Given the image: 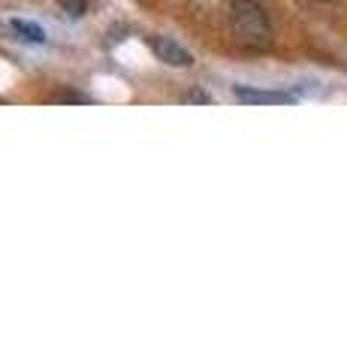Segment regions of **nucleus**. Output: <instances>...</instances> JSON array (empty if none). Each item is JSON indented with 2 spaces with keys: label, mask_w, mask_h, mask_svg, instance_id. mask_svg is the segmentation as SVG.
I'll return each instance as SVG.
<instances>
[{
  "label": "nucleus",
  "mask_w": 347,
  "mask_h": 362,
  "mask_svg": "<svg viewBox=\"0 0 347 362\" xmlns=\"http://www.w3.org/2000/svg\"><path fill=\"white\" fill-rule=\"evenodd\" d=\"M233 37L239 40V45L251 52H263L272 42V25H269L266 9L257 0H233V13H230Z\"/></svg>",
  "instance_id": "nucleus-1"
},
{
  "label": "nucleus",
  "mask_w": 347,
  "mask_h": 362,
  "mask_svg": "<svg viewBox=\"0 0 347 362\" xmlns=\"http://www.w3.org/2000/svg\"><path fill=\"white\" fill-rule=\"evenodd\" d=\"M151 52L154 58L163 61L166 66H190L194 64V54H190L182 42H175L172 37H151Z\"/></svg>",
  "instance_id": "nucleus-2"
},
{
  "label": "nucleus",
  "mask_w": 347,
  "mask_h": 362,
  "mask_svg": "<svg viewBox=\"0 0 347 362\" xmlns=\"http://www.w3.org/2000/svg\"><path fill=\"white\" fill-rule=\"evenodd\" d=\"M233 94H236L239 103H251V106H260V103L290 106V103H296V97L287 94V90H260V88H245V85H239Z\"/></svg>",
  "instance_id": "nucleus-3"
},
{
  "label": "nucleus",
  "mask_w": 347,
  "mask_h": 362,
  "mask_svg": "<svg viewBox=\"0 0 347 362\" xmlns=\"http://www.w3.org/2000/svg\"><path fill=\"white\" fill-rule=\"evenodd\" d=\"M6 30L13 33V40L18 42H28V45H46V30H42L37 21H28V18H13L6 21Z\"/></svg>",
  "instance_id": "nucleus-4"
},
{
  "label": "nucleus",
  "mask_w": 347,
  "mask_h": 362,
  "mask_svg": "<svg viewBox=\"0 0 347 362\" xmlns=\"http://www.w3.org/2000/svg\"><path fill=\"white\" fill-rule=\"evenodd\" d=\"M58 6L64 9V13H70L73 18L85 16V0H58Z\"/></svg>",
  "instance_id": "nucleus-5"
},
{
  "label": "nucleus",
  "mask_w": 347,
  "mask_h": 362,
  "mask_svg": "<svg viewBox=\"0 0 347 362\" xmlns=\"http://www.w3.org/2000/svg\"><path fill=\"white\" fill-rule=\"evenodd\" d=\"M184 103H211V97L208 94H203V90H190V94H184Z\"/></svg>",
  "instance_id": "nucleus-6"
},
{
  "label": "nucleus",
  "mask_w": 347,
  "mask_h": 362,
  "mask_svg": "<svg viewBox=\"0 0 347 362\" xmlns=\"http://www.w3.org/2000/svg\"><path fill=\"white\" fill-rule=\"evenodd\" d=\"M317 4H332V0H317Z\"/></svg>",
  "instance_id": "nucleus-7"
}]
</instances>
